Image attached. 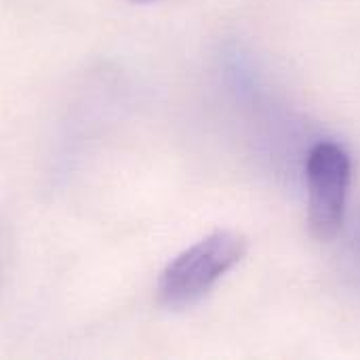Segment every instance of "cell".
I'll list each match as a JSON object with an SVG mask.
<instances>
[{
    "instance_id": "obj_1",
    "label": "cell",
    "mask_w": 360,
    "mask_h": 360,
    "mask_svg": "<svg viewBox=\"0 0 360 360\" xmlns=\"http://www.w3.org/2000/svg\"><path fill=\"white\" fill-rule=\"evenodd\" d=\"M247 255V238L234 230H215L173 257L158 278V302L169 310L198 304Z\"/></svg>"
},
{
    "instance_id": "obj_2",
    "label": "cell",
    "mask_w": 360,
    "mask_h": 360,
    "mask_svg": "<svg viewBox=\"0 0 360 360\" xmlns=\"http://www.w3.org/2000/svg\"><path fill=\"white\" fill-rule=\"evenodd\" d=\"M352 165L348 152L333 141L316 143L306 162L308 184V230L314 240H333L346 215Z\"/></svg>"
},
{
    "instance_id": "obj_3",
    "label": "cell",
    "mask_w": 360,
    "mask_h": 360,
    "mask_svg": "<svg viewBox=\"0 0 360 360\" xmlns=\"http://www.w3.org/2000/svg\"><path fill=\"white\" fill-rule=\"evenodd\" d=\"M129 2H135V4H150V2H156V0H129Z\"/></svg>"
}]
</instances>
